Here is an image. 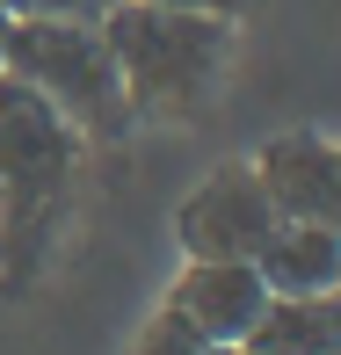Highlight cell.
Returning <instances> with one entry per match:
<instances>
[{"mask_svg":"<svg viewBox=\"0 0 341 355\" xmlns=\"http://www.w3.org/2000/svg\"><path fill=\"white\" fill-rule=\"evenodd\" d=\"M160 8H189V15H218V22H233L247 0H160Z\"/></svg>","mask_w":341,"mask_h":355,"instance_id":"obj_11","label":"cell"},{"mask_svg":"<svg viewBox=\"0 0 341 355\" xmlns=\"http://www.w3.org/2000/svg\"><path fill=\"white\" fill-rule=\"evenodd\" d=\"M131 355H203V341H197V334H189L174 312H160L153 327L138 334V348H131Z\"/></svg>","mask_w":341,"mask_h":355,"instance_id":"obj_10","label":"cell"},{"mask_svg":"<svg viewBox=\"0 0 341 355\" xmlns=\"http://www.w3.org/2000/svg\"><path fill=\"white\" fill-rule=\"evenodd\" d=\"M102 37L117 51L131 109H197L225 66V22L160 0H117L102 15Z\"/></svg>","mask_w":341,"mask_h":355,"instance_id":"obj_2","label":"cell"},{"mask_svg":"<svg viewBox=\"0 0 341 355\" xmlns=\"http://www.w3.org/2000/svg\"><path fill=\"white\" fill-rule=\"evenodd\" d=\"M0 51H8V15H0Z\"/></svg>","mask_w":341,"mask_h":355,"instance_id":"obj_13","label":"cell"},{"mask_svg":"<svg viewBox=\"0 0 341 355\" xmlns=\"http://www.w3.org/2000/svg\"><path fill=\"white\" fill-rule=\"evenodd\" d=\"M73 159L80 131L44 94L0 73V254H8V276H29V261L44 254L73 189Z\"/></svg>","mask_w":341,"mask_h":355,"instance_id":"obj_1","label":"cell"},{"mask_svg":"<svg viewBox=\"0 0 341 355\" xmlns=\"http://www.w3.org/2000/svg\"><path fill=\"white\" fill-rule=\"evenodd\" d=\"M117 0H0L8 22H102Z\"/></svg>","mask_w":341,"mask_h":355,"instance_id":"obj_9","label":"cell"},{"mask_svg":"<svg viewBox=\"0 0 341 355\" xmlns=\"http://www.w3.org/2000/svg\"><path fill=\"white\" fill-rule=\"evenodd\" d=\"M334 297H341V276H334Z\"/></svg>","mask_w":341,"mask_h":355,"instance_id":"obj_14","label":"cell"},{"mask_svg":"<svg viewBox=\"0 0 341 355\" xmlns=\"http://www.w3.org/2000/svg\"><path fill=\"white\" fill-rule=\"evenodd\" d=\"M269 182V196H276V211L283 218H319V225H334L341 232V153L334 145H319V138H283V145H269L262 153V167H254Z\"/></svg>","mask_w":341,"mask_h":355,"instance_id":"obj_6","label":"cell"},{"mask_svg":"<svg viewBox=\"0 0 341 355\" xmlns=\"http://www.w3.org/2000/svg\"><path fill=\"white\" fill-rule=\"evenodd\" d=\"M276 225H283V211H276L262 174L254 167H218L203 189H189L174 232H182L189 261H254Z\"/></svg>","mask_w":341,"mask_h":355,"instance_id":"obj_4","label":"cell"},{"mask_svg":"<svg viewBox=\"0 0 341 355\" xmlns=\"http://www.w3.org/2000/svg\"><path fill=\"white\" fill-rule=\"evenodd\" d=\"M269 297H327L341 276V232L319 218H283L269 232V247L254 254Z\"/></svg>","mask_w":341,"mask_h":355,"instance_id":"obj_7","label":"cell"},{"mask_svg":"<svg viewBox=\"0 0 341 355\" xmlns=\"http://www.w3.org/2000/svg\"><path fill=\"white\" fill-rule=\"evenodd\" d=\"M334 355H341V348H334Z\"/></svg>","mask_w":341,"mask_h":355,"instance_id":"obj_15","label":"cell"},{"mask_svg":"<svg viewBox=\"0 0 341 355\" xmlns=\"http://www.w3.org/2000/svg\"><path fill=\"white\" fill-rule=\"evenodd\" d=\"M203 355H262V348H247V341H225V348H203Z\"/></svg>","mask_w":341,"mask_h":355,"instance_id":"obj_12","label":"cell"},{"mask_svg":"<svg viewBox=\"0 0 341 355\" xmlns=\"http://www.w3.org/2000/svg\"><path fill=\"white\" fill-rule=\"evenodd\" d=\"M247 348L262 355H334L341 348V297H269Z\"/></svg>","mask_w":341,"mask_h":355,"instance_id":"obj_8","label":"cell"},{"mask_svg":"<svg viewBox=\"0 0 341 355\" xmlns=\"http://www.w3.org/2000/svg\"><path fill=\"white\" fill-rule=\"evenodd\" d=\"M0 73L15 87L44 94L73 131H117L131 116V94H124V73H117L102 22H8Z\"/></svg>","mask_w":341,"mask_h":355,"instance_id":"obj_3","label":"cell"},{"mask_svg":"<svg viewBox=\"0 0 341 355\" xmlns=\"http://www.w3.org/2000/svg\"><path fill=\"white\" fill-rule=\"evenodd\" d=\"M269 304V283L254 261H189L182 283H174L167 312L197 334L203 348H225V341H247L254 319Z\"/></svg>","mask_w":341,"mask_h":355,"instance_id":"obj_5","label":"cell"}]
</instances>
